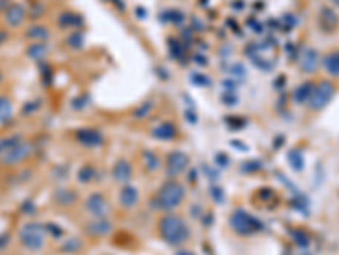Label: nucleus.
I'll return each mask as SVG.
<instances>
[{
    "label": "nucleus",
    "mask_w": 339,
    "mask_h": 255,
    "mask_svg": "<svg viewBox=\"0 0 339 255\" xmlns=\"http://www.w3.org/2000/svg\"><path fill=\"white\" fill-rule=\"evenodd\" d=\"M175 133H177L175 126L170 124V122H163V124H159L153 130V136H156L158 140H170L175 136Z\"/></svg>",
    "instance_id": "17"
},
{
    "label": "nucleus",
    "mask_w": 339,
    "mask_h": 255,
    "mask_svg": "<svg viewBox=\"0 0 339 255\" xmlns=\"http://www.w3.org/2000/svg\"><path fill=\"white\" fill-rule=\"evenodd\" d=\"M231 223L239 233H249L253 230V220L244 211H236L231 218Z\"/></svg>",
    "instance_id": "11"
},
{
    "label": "nucleus",
    "mask_w": 339,
    "mask_h": 255,
    "mask_svg": "<svg viewBox=\"0 0 339 255\" xmlns=\"http://www.w3.org/2000/svg\"><path fill=\"white\" fill-rule=\"evenodd\" d=\"M222 87L226 89L227 92L234 94V92H236V87H237V84H236V82H232V80H226V82H222Z\"/></svg>",
    "instance_id": "32"
},
{
    "label": "nucleus",
    "mask_w": 339,
    "mask_h": 255,
    "mask_svg": "<svg viewBox=\"0 0 339 255\" xmlns=\"http://www.w3.org/2000/svg\"><path fill=\"white\" fill-rule=\"evenodd\" d=\"M189 165V157H187L183 152H173L170 153L168 157V162H166V167H168V174L172 175H178L182 174L183 170Z\"/></svg>",
    "instance_id": "7"
},
{
    "label": "nucleus",
    "mask_w": 339,
    "mask_h": 255,
    "mask_svg": "<svg viewBox=\"0 0 339 255\" xmlns=\"http://www.w3.org/2000/svg\"><path fill=\"white\" fill-rule=\"evenodd\" d=\"M26 19V9L22 4H11L6 11V22L9 26L17 27Z\"/></svg>",
    "instance_id": "9"
},
{
    "label": "nucleus",
    "mask_w": 339,
    "mask_h": 255,
    "mask_svg": "<svg viewBox=\"0 0 339 255\" xmlns=\"http://www.w3.org/2000/svg\"><path fill=\"white\" fill-rule=\"evenodd\" d=\"M80 17L75 16L73 12H63L61 16H59L58 19V24L61 27H70V26H75V24H80Z\"/></svg>",
    "instance_id": "21"
},
{
    "label": "nucleus",
    "mask_w": 339,
    "mask_h": 255,
    "mask_svg": "<svg viewBox=\"0 0 339 255\" xmlns=\"http://www.w3.org/2000/svg\"><path fill=\"white\" fill-rule=\"evenodd\" d=\"M12 106L7 97H0V121H7L11 117Z\"/></svg>",
    "instance_id": "22"
},
{
    "label": "nucleus",
    "mask_w": 339,
    "mask_h": 255,
    "mask_svg": "<svg viewBox=\"0 0 339 255\" xmlns=\"http://www.w3.org/2000/svg\"><path fill=\"white\" fill-rule=\"evenodd\" d=\"M76 140L85 147H99L102 143V135L95 128H81L76 131Z\"/></svg>",
    "instance_id": "8"
},
{
    "label": "nucleus",
    "mask_w": 339,
    "mask_h": 255,
    "mask_svg": "<svg viewBox=\"0 0 339 255\" xmlns=\"http://www.w3.org/2000/svg\"><path fill=\"white\" fill-rule=\"evenodd\" d=\"M331 2H332V4H334V6H336V7H339V0H331Z\"/></svg>",
    "instance_id": "39"
},
{
    "label": "nucleus",
    "mask_w": 339,
    "mask_h": 255,
    "mask_svg": "<svg viewBox=\"0 0 339 255\" xmlns=\"http://www.w3.org/2000/svg\"><path fill=\"white\" fill-rule=\"evenodd\" d=\"M144 163H146V167H148V170H154V168H158V157L153 153H146Z\"/></svg>",
    "instance_id": "26"
},
{
    "label": "nucleus",
    "mask_w": 339,
    "mask_h": 255,
    "mask_svg": "<svg viewBox=\"0 0 339 255\" xmlns=\"http://www.w3.org/2000/svg\"><path fill=\"white\" fill-rule=\"evenodd\" d=\"M222 102H226L227 106H234V104H237V97L234 94L227 92L226 95H222Z\"/></svg>",
    "instance_id": "29"
},
{
    "label": "nucleus",
    "mask_w": 339,
    "mask_h": 255,
    "mask_svg": "<svg viewBox=\"0 0 339 255\" xmlns=\"http://www.w3.org/2000/svg\"><path fill=\"white\" fill-rule=\"evenodd\" d=\"M168 16H170V21L175 22V24H180L182 19H183V14L178 12V11H170Z\"/></svg>",
    "instance_id": "30"
},
{
    "label": "nucleus",
    "mask_w": 339,
    "mask_h": 255,
    "mask_svg": "<svg viewBox=\"0 0 339 255\" xmlns=\"http://www.w3.org/2000/svg\"><path fill=\"white\" fill-rule=\"evenodd\" d=\"M229 74H232V77H236V79H244L246 68L242 63H234V65L231 67V70H229Z\"/></svg>",
    "instance_id": "24"
},
{
    "label": "nucleus",
    "mask_w": 339,
    "mask_h": 255,
    "mask_svg": "<svg viewBox=\"0 0 339 255\" xmlns=\"http://www.w3.org/2000/svg\"><path fill=\"white\" fill-rule=\"evenodd\" d=\"M46 53H48V48L39 43H33L29 48H27V56L33 58V60H43L46 56Z\"/></svg>",
    "instance_id": "20"
},
{
    "label": "nucleus",
    "mask_w": 339,
    "mask_h": 255,
    "mask_svg": "<svg viewBox=\"0 0 339 255\" xmlns=\"http://www.w3.org/2000/svg\"><path fill=\"white\" fill-rule=\"evenodd\" d=\"M31 153V145L21 138L19 135L9 136V138L0 140V162L2 163H17L27 158Z\"/></svg>",
    "instance_id": "2"
},
{
    "label": "nucleus",
    "mask_w": 339,
    "mask_h": 255,
    "mask_svg": "<svg viewBox=\"0 0 339 255\" xmlns=\"http://www.w3.org/2000/svg\"><path fill=\"white\" fill-rule=\"evenodd\" d=\"M26 36L31 39H48L49 31H48V27H44L41 24H34L26 31Z\"/></svg>",
    "instance_id": "18"
},
{
    "label": "nucleus",
    "mask_w": 339,
    "mask_h": 255,
    "mask_svg": "<svg viewBox=\"0 0 339 255\" xmlns=\"http://www.w3.org/2000/svg\"><path fill=\"white\" fill-rule=\"evenodd\" d=\"M80 247V242L78 240H70V242H68L65 247H63V250H65V252H75L76 248Z\"/></svg>",
    "instance_id": "31"
},
{
    "label": "nucleus",
    "mask_w": 339,
    "mask_h": 255,
    "mask_svg": "<svg viewBox=\"0 0 339 255\" xmlns=\"http://www.w3.org/2000/svg\"><path fill=\"white\" fill-rule=\"evenodd\" d=\"M159 235L170 245H180L189 240L190 230L185 220L177 215H166L159 220Z\"/></svg>",
    "instance_id": "1"
},
{
    "label": "nucleus",
    "mask_w": 339,
    "mask_h": 255,
    "mask_svg": "<svg viewBox=\"0 0 339 255\" xmlns=\"http://www.w3.org/2000/svg\"><path fill=\"white\" fill-rule=\"evenodd\" d=\"M332 97H334V85L329 80H322L317 85H314L312 94H310V99L307 104L314 111H320V109H324L331 102Z\"/></svg>",
    "instance_id": "5"
},
{
    "label": "nucleus",
    "mask_w": 339,
    "mask_h": 255,
    "mask_svg": "<svg viewBox=\"0 0 339 255\" xmlns=\"http://www.w3.org/2000/svg\"><path fill=\"white\" fill-rule=\"evenodd\" d=\"M288 160H290V163H294L295 170H302L304 158H302V155L299 152H290V155H288Z\"/></svg>",
    "instance_id": "25"
},
{
    "label": "nucleus",
    "mask_w": 339,
    "mask_h": 255,
    "mask_svg": "<svg viewBox=\"0 0 339 255\" xmlns=\"http://www.w3.org/2000/svg\"><path fill=\"white\" fill-rule=\"evenodd\" d=\"M137 196L139 194H137V190L132 187V185H126V187L121 190L119 199H121V204L124 208H132L137 203Z\"/></svg>",
    "instance_id": "14"
},
{
    "label": "nucleus",
    "mask_w": 339,
    "mask_h": 255,
    "mask_svg": "<svg viewBox=\"0 0 339 255\" xmlns=\"http://www.w3.org/2000/svg\"><path fill=\"white\" fill-rule=\"evenodd\" d=\"M87 230L92 231L94 235H105V233L111 231V223H109L107 220H104V218H100L99 221L90 223V225L87 226Z\"/></svg>",
    "instance_id": "19"
},
{
    "label": "nucleus",
    "mask_w": 339,
    "mask_h": 255,
    "mask_svg": "<svg viewBox=\"0 0 339 255\" xmlns=\"http://www.w3.org/2000/svg\"><path fill=\"white\" fill-rule=\"evenodd\" d=\"M6 39H7V33H6V31H0V44H2Z\"/></svg>",
    "instance_id": "37"
},
{
    "label": "nucleus",
    "mask_w": 339,
    "mask_h": 255,
    "mask_svg": "<svg viewBox=\"0 0 339 255\" xmlns=\"http://www.w3.org/2000/svg\"><path fill=\"white\" fill-rule=\"evenodd\" d=\"M185 198V189L178 182H166L154 198V206L161 211H172Z\"/></svg>",
    "instance_id": "3"
},
{
    "label": "nucleus",
    "mask_w": 339,
    "mask_h": 255,
    "mask_svg": "<svg viewBox=\"0 0 339 255\" xmlns=\"http://www.w3.org/2000/svg\"><path fill=\"white\" fill-rule=\"evenodd\" d=\"M0 80H2V74H0Z\"/></svg>",
    "instance_id": "40"
},
{
    "label": "nucleus",
    "mask_w": 339,
    "mask_h": 255,
    "mask_svg": "<svg viewBox=\"0 0 339 255\" xmlns=\"http://www.w3.org/2000/svg\"><path fill=\"white\" fill-rule=\"evenodd\" d=\"M80 180L81 182H87V180H90V177H92V168L90 167H85L83 170L80 172Z\"/></svg>",
    "instance_id": "33"
},
{
    "label": "nucleus",
    "mask_w": 339,
    "mask_h": 255,
    "mask_svg": "<svg viewBox=\"0 0 339 255\" xmlns=\"http://www.w3.org/2000/svg\"><path fill=\"white\" fill-rule=\"evenodd\" d=\"M337 24V16L332 12V9H322L320 12V26L324 27L326 31H331L332 27H336Z\"/></svg>",
    "instance_id": "16"
},
{
    "label": "nucleus",
    "mask_w": 339,
    "mask_h": 255,
    "mask_svg": "<svg viewBox=\"0 0 339 255\" xmlns=\"http://www.w3.org/2000/svg\"><path fill=\"white\" fill-rule=\"evenodd\" d=\"M177 255H194V253L189 252V250H180V252H178Z\"/></svg>",
    "instance_id": "38"
},
{
    "label": "nucleus",
    "mask_w": 339,
    "mask_h": 255,
    "mask_svg": "<svg viewBox=\"0 0 339 255\" xmlns=\"http://www.w3.org/2000/svg\"><path fill=\"white\" fill-rule=\"evenodd\" d=\"M136 12H137V16H139V17H146V11H144V9L137 7V9H136Z\"/></svg>",
    "instance_id": "36"
},
{
    "label": "nucleus",
    "mask_w": 339,
    "mask_h": 255,
    "mask_svg": "<svg viewBox=\"0 0 339 255\" xmlns=\"http://www.w3.org/2000/svg\"><path fill=\"white\" fill-rule=\"evenodd\" d=\"M66 43L70 48H81L83 46V34H81L80 31H75V33L70 34V38L66 39Z\"/></svg>",
    "instance_id": "23"
},
{
    "label": "nucleus",
    "mask_w": 339,
    "mask_h": 255,
    "mask_svg": "<svg viewBox=\"0 0 339 255\" xmlns=\"http://www.w3.org/2000/svg\"><path fill=\"white\" fill-rule=\"evenodd\" d=\"M85 206H87V211L95 218H104L109 211L107 203H105V199L100 194H92L90 198L87 199Z\"/></svg>",
    "instance_id": "6"
},
{
    "label": "nucleus",
    "mask_w": 339,
    "mask_h": 255,
    "mask_svg": "<svg viewBox=\"0 0 339 255\" xmlns=\"http://www.w3.org/2000/svg\"><path fill=\"white\" fill-rule=\"evenodd\" d=\"M114 179L119 182H127L131 179V167L126 160H119L114 165Z\"/></svg>",
    "instance_id": "15"
},
{
    "label": "nucleus",
    "mask_w": 339,
    "mask_h": 255,
    "mask_svg": "<svg viewBox=\"0 0 339 255\" xmlns=\"http://www.w3.org/2000/svg\"><path fill=\"white\" fill-rule=\"evenodd\" d=\"M312 89H314L312 82H305V84H300L299 87L294 90V101H295V104L309 102L310 94H312Z\"/></svg>",
    "instance_id": "12"
},
{
    "label": "nucleus",
    "mask_w": 339,
    "mask_h": 255,
    "mask_svg": "<svg viewBox=\"0 0 339 255\" xmlns=\"http://www.w3.org/2000/svg\"><path fill=\"white\" fill-rule=\"evenodd\" d=\"M322 65L327 70L329 75L339 77V51H332V53L326 54L322 60Z\"/></svg>",
    "instance_id": "13"
},
{
    "label": "nucleus",
    "mask_w": 339,
    "mask_h": 255,
    "mask_svg": "<svg viewBox=\"0 0 339 255\" xmlns=\"http://www.w3.org/2000/svg\"><path fill=\"white\" fill-rule=\"evenodd\" d=\"M192 82L197 85H200V87H204V85L209 84V79L202 74H195V75H192Z\"/></svg>",
    "instance_id": "28"
},
{
    "label": "nucleus",
    "mask_w": 339,
    "mask_h": 255,
    "mask_svg": "<svg viewBox=\"0 0 339 255\" xmlns=\"http://www.w3.org/2000/svg\"><path fill=\"white\" fill-rule=\"evenodd\" d=\"M319 65V54L312 48H305L300 56V68L305 74H312Z\"/></svg>",
    "instance_id": "10"
},
{
    "label": "nucleus",
    "mask_w": 339,
    "mask_h": 255,
    "mask_svg": "<svg viewBox=\"0 0 339 255\" xmlns=\"http://www.w3.org/2000/svg\"><path fill=\"white\" fill-rule=\"evenodd\" d=\"M38 106H39V102H36V104H34V101H31V102H27V104H26L22 111H24V114H26V116H29V112H31V111H36V109H38Z\"/></svg>",
    "instance_id": "34"
},
{
    "label": "nucleus",
    "mask_w": 339,
    "mask_h": 255,
    "mask_svg": "<svg viewBox=\"0 0 339 255\" xmlns=\"http://www.w3.org/2000/svg\"><path fill=\"white\" fill-rule=\"evenodd\" d=\"M151 107H153V102H151V101H146L139 109H136L134 116H136V117H143V116H146V114H148V112L151 111Z\"/></svg>",
    "instance_id": "27"
},
{
    "label": "nucleus",
    "mask_w": 339,
    "mask_h": 255,
    "mask_svg": "<svg viewBox=\"0 0 339 255\" xmlns=\"http://www.w3.org/2000/svg\"><path fill=\"white\" fill-rule=\"evenodd\" d=\"M19 238L24 247L29 250H38L44 243V228L39 223H26L19 230Z\"/></svg>",
    "instance_id": "4"
},
{
    "label": "nucleus",
    "mask_w": 339,
    "mask_h": 255,
    "mask_svg": "<svg viewBox=\"0 0 339 255\" xmlns=\"http://www.w3.org/2000/svg\"><path fill=\"white\" fill-rule=\"evenodd\" d=\"M9 7V0H0V11H7Z\"/></svg>",
    "instance_id": "35"
}]
</instances>
